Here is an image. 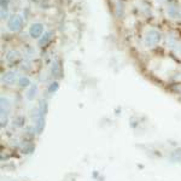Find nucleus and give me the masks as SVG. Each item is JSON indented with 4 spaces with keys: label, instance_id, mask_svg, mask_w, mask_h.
Segmentation results:
<instances>
[{
    "label": "nucleus",
    "instance_id": "nucleus-1",
    "mask_svg": "<svg viewBox=\"0 0 181 181\" xmlns=\"http://www.w3.org/2000/svg\"><path fill=\"white\" fill-rule=\"evenodd\" d=\"M161 33L156 29H149L145 34V38H144V42L147 47H152L156 46L157 43H159L161 41Z\"/></svg>",
    "mask_w": 181,
    "mask_h": 181
},
{
    "label": "nucleus",
    "instance_id": "nucleus-2",
    "mask_svg": "<svg viewBox=\"0 0 181 181\" xmlns=\"http://www.w3.org/2000/svg\"><path fill=\"white\" fill-rule=\"evenodd\" d=\"M43 106H46V103L41 101L40 105H39V110H38V115H36V121H35V130L40 134L43 129V125H45V110H43Z\"/></svg>",
    "mask_w": 181,
    "mask_h": 181
},
{
    "label": "nucleus",
    "instance_id": "nucleus-3",
    "mask_svg": "<svg viewBox=\"0 0 181 181\" xmlns=\"http://www.w3.org/2000/svg\"><path fill=\"white\" fill-rule=\"evenodd\" d=\"M7 27L11 31H19L22 28V18L19 16H12L7 22Z\"/></svg>",
    "mask_w": 181,
    "mask_h": 181
},
{
    "label": "nucleus",
    "instance_id": "nucleus-4",
    "mask_svg": "<svg viewBox=\"0 0 181 181\" xmlns=\"http://www.w3.org/2000/svg\"><path fill=\"white\" fill-rule=\"evenodd\" d=\"M43 34V26L41 23H33L29 28V35L33 38V39H38L42 36Z\"/></svg>",
    "mask_w": 181,
    "mask_h": 181
},
{
    "label": "nucleus",
    "instance_id": "nucleus-5",
    "mask_svg": "<svg viewBox=\"0 0 181 181\" xmlns=\"http://www.w3.org/2000/svg\"><path fill=\"white\" fill-rule=\"evenodd\" d=\"M17 80V74L14 70H9L2 75V82L6 84H14Z\"/></svg>",
    "mask_w": 181,
    "mask_h": 181
},
{
    "label": "nucleus",
    "instance_id": "nucleus-6",
    "mask_svg": "<svg viewBox=\"0 0 181 181\" xmlns=\"http://www.w3.org/2000/svg\"><path fill=\"white\" fill-rule=\"evenodd\" d=\"M10 108H11V104H10L9 99L1 97V118H4V116L7 117V115L10 112Z\"/></svg>",
    "mask_w": 181,
    "mask_h": 181
},
{
    "label": "nucleus",
    "instance_id": "nucleus-7",
    "mask_svg": "<svg viewBox=\"0 0 181 181\" xmlns=\"http://www.w3.org/2000/svg\"><path fill=\"white\" fill-rule=\"evenodd\" d=\"M52 36H53V33H52V31H46V33L41 36V39L39 40V45H40L41 47H45L48 42L52 40Z\"/></svg>",
    "mask_w": 181,
    "mask_h": 181
},
{
    "label": "nucleus",
    "instance_id": "nucleus-8",
    "mask_svg": "<svg viewBox=\"0 0 181 181\" xmlns=\"http://www.w3.org/2000/svg\"><path fill=\"white\" fill-rule=\"evenodd\" d=\"M168 16L171 18H179L180 17V9L178 6H169L167 10Z\"/></svg>",
    "mask_w": 181,
    "mask_h": 181
},
{
    "label": "nucleus",
    "instance_id": "nucleus-9",
    "mask_svg": "<svg viewBox=\"0 0 181 181\" xmlns=\"http://www.w3.org/2000/svg\"><path fill=\"white\" fill-rule=\"evenodd\" d=\"M52 74L53 76L56 77H60L62 76V67L59 64V60H56L53 64H52Z\"/></svg>",
    "mask_w": 181,
    "mask_h": 181
},
{
    "label": "nucleus",
    "instance_id": "nucleus-10",
    "mask_svg": "<svg viewBox=\"0 0 181 181\" xmlns=\"http://www.w3.org/2000/svg\"><path fill=\"white\" fill-rule=\"evenodd\" d=\"M36 93H38V86L36 84H31L28 88V91H27V99L33 100L35 98V96H36Z\"/></svg>",
    "mask_w": 181,
    "mask_h": 181
},
{
    "label": "nucleus",
    "instance_id": "nucleus-11",
    "mask_svg": "<svg viewBox=\"0 0 181 181\" xmlns=\"http://www.w3.org/2000/svg\"><path fill=\"white\" fill-rule=\"evenodd\" d=\"M18 58H19V53H18L17 51H10V52H7V55H6V60H7L9 63H14Z\"/></svg>",
    "mask_w": 181,
    "mask_h": 181
},
{
    "label": "nucleus",
    "instance_id": "nucleus-12",
    "mask_svg": "<svg viewBox=\"0 0 181 181\" xmlns=\"http://www.w3.org/2000/svg\"><path fill=\"white\" fill-rule=\"evenodd\" d=\"M1 2V19H5L7 16V7H9V1L7 0H0Z\"/></svg>",
    "mask_w": 181,
    "mask_h": 181
},
{
    "label": "nucleus",
    "instance_id": "nucleus-13",
    "mask_svg": "<svg viewBox=\"0 0 181 181\" xmlns=\"http://www.w3.org/2000/svg\"><path fill=\"white\" fill-rule=\"evenodd\" d=\"M18 84H19V87H22V88H24V87H30V86H31L30 80H29V77H27V76H22V77H19Z\"/></svg>",
    "mask_w": 181,
    "mask_h": 181
},
{
    "label": "nucleus",
    "instance_id": "nucleus-14",
    "mask_svg": "<svg viewBox=\"0 0 181 181\" xmlns=\"http://www.w3.org/2000/svg\"><path fill=\"white\" fill-rule=\"evenodd\" d=\"M58 88H59V84H58L57 81H55V82H52V84H50V87H48V92H50V93H53V92L58 91Z\"/></svg>",
    "mask_w": 181,
    "mask_h": 181
}]
</instances>
